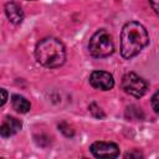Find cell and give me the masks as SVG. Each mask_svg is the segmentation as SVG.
Returning <instances> with one entry per match:
<instances>
[{
  "label": "cell",
  "instance_id": "12",
  "mask_svg": "<svg viewBox=\"0 0 159 159\" xmlns=\"http://www.w3.org/2000/svg\"><path fill=\"white\" fill-rule=\"evenodd\" d=\"M152 107H153L154 112L159 114V91L155 92L152 97Z\"/></svg>",
  "mask_w": 159,
  "mask_h": 159
},
{
  "label": "cell",
  "instance_id": "7",
  "mask_svg": "<svg viewBox=\"0 0 159 159\" xmlns=\"http://www.w3.org/2000/svg\"><path fill=\"white\" fill-rule=\"evenodd\" d=\"M21 127H22V124L19 119H16L14 117H5L1 123V127H0V134L5 138L14 135L21 129Z\"/></svg>",
  "mask_w": 159,
  "mask_h": 159
},
{
  "label": "cell",
  "instance_id": "15",
  "mask_svg": "<svg viewBox=\"0 0 159 159\" xmlns=\"http://www.w3.org/2000/svg\"><path fill=\"white\" fill-rule=\"evenodd\" d=\"M6 99H7V93H6L5 89H1V102H0V106H4Z\"/></svg>",
  "mask_w": 159,
  "mask_h": 159
},
{
  "label": "cell",
  "instance_id": "5",
  "mask_svg": "<svg viewBox=\"0 0 159 159\" xmlns=\"http://www.w3.org/2000/svg\"><path fill=\"white\" fill-rule=\"evenodd\" d=\"M89 149L96 158H116L119 154L118 145L112 142H94Z\"/></svg>",
  "mask_w": 159,
  "mask_h": 159
},
{
  "label": "cell",
  "instance_id": "9",
  "mask_svg": "<svg viewBox=\"0 0 159 159\" xmlns=\"http://www.w3.org/2000/svg\"><path fill=\"white\" fill-rule=\"evenodd\" d=\"M11 103H12L14 109L17 111V112H20V113H26V112H29L30 108H31L30 102H29L25 97H22V96H20V94H14V96L11 97Z\"/></svg>",
  "mask_w": 159,
  "mask_h": 159
},
{
  "label": "cell",
  "instance_id": "2",
  "mask_svg": "<svg viewBox=\"0 0 159 159\" xmlns=\"http://www.w3.org/2000/svg\"><path fill=\"white\" fill-rule=\"evenodd\" d=\"M35 56L39 63L48 68H56L65 63L66 50L63 43L55 37L42 39L35 50Z\"/></svg>",
  "mask_w": 159,
  "mask_h": 159
},
{
  "label": "cell",
  "instance_id": "10",
  "mask_svg": "<svg viewBox=\"0 0 159 159\" xmlns=\"http://www.w3.org/2000/svg\"><path fill=\"white\" fill-rule=\"evenodd\" d=\"M139 114H142L140 108H138L135 106H132V107H128L127 108V117L129 119H139V118H143V117H139Z\"/></svg>",
  "mask_w": 159,
  "mask_h": 159
},
{
  "label": "cell",
  "instance_id": "1",
  "mask_svg": "<svg viewBox=\"0 0 159 159\" xmlns=\"http://www.w3.org/2000/svg\"><path fill=\"white\" fill-rule=\"evenodd\" d=\"M149 42V35L145 27L137 22L129 21L124 24L120 32V55L124 58L137 56Z\"/></svg>",
  "mask_w": 159,
  "mask_h": 159
},
{
  "label": "cell",
  "instance_id": "16",
  "mask_svg": "<svg viewBox=\"0 0 159 159\" xmlns=\"http://www.w3.org/2000/svg\"><path fill=\"white\" fill-rule=\"evenodd\" d=\"M139 157H142V154L139 152H130V153L125 154V158H139Z\"/></svg>",
  "mask_w": 159,
  "mask_h": 159
},
{
  "label": "cell",
  "instance_id": "14",
  "mask_svg": "<svg viewBox=\"0 0 159 159\" xmlns=\"http://www.w3.org/2000/svg\"><path fill=\"white\" fill-rule=\"evenodd\" d=\"M149 2H150L152 9L155 11V14L159 15V0H149Z\"/></svg>",
  "mask_w": 159,
  "mask_h": 159
},
{
  "label": "cell",
  "instance_id": "3",
  "mask_svg": "<svg viewBox=\"0 0 159 159\" xmlns=\"http://www.w3.org/2000/svg\"><path fill=\"white\" fill-rule=\"evenodd\" d=\"M88 50L89 53L97 58L112 55L114 51V43L111 34L106 30H98L96 34H93V36L89 40Z\"/></svg>",
  "mask_w": 159,
  "mask_h": 159
},
{
  "label": "cell",
  "instance_id": "4",
  "mask_svg": "<svg viewBox=\"0 0 159 159\" xmlns=\"http://www.w3.org/2000/svg\"><path fill=\"white\" fill-rule=\"evenodd\" d=\"M122 88L125 93L139 98L143 97L148 91V83L134 72H128L122 78Z\"/></svg>",
  "mask_w": 159,
  "mask_h": 159
},
{
  "label": "cell",
  "instance_id": "13",
  "mask_svg": "<svg viewBox=\"0 0 159 159\" xmlns=\"http://www.w3.org/2000/svg\"><path fill=\"white\" fill-rule=\"evenodd\" d=\"M89 111L92 112V114L94 116V117H97V118H103L104 117V113L101 111V108H98L94 103H92L91 106H89Z\"/></svg>",
  "mask_w": 159,
  "mask_h": 159
},
{
  "label": "cell",
  "instance_id": "11",
  "mask_svg": "<svg viewBox=\"0 0 159 159\" xmlns=\"http://www.w3.org/2000/svg\"><path fill=\"white\" fill-rule=\"evenodd\" d=\"M58 128H60V130H61L65 135H67V137H72V135H73V133H75V132H73V129H72V128H71L66 122H62V123L58 125Z\"/></svg>",
  "mask_w": 159,
  "mask_h": 159
},
{
  "label": "cell",
  "instance_id": "6",
  "mask_svg": "<svg viewBox=\"0 0 159 159\" xmlns=\"http://www.w3.org/2000/svg\"><path fill=\"white\" fill-rule=\"evenodd\" d=\"M89 83L92 87L101 89V91H108L113 88L114 80L113 76L106 71H93L89 76Z\"/></svg>",
  "mask_w": 159,
  "mask_h": 159
},
{
  "label": "cell",
  "instance_id": "8",
  "mask_svg": "<svg viewBox=\"0 0 159 159\" xmlns=\"http://www.w3.org/2000/svg\"><path fill=\"white\" fill-rule=\"evenodd\" d=\"M5 12L7 19L12 22V24H20L24 19V11L20 7V5H17L16 2H7L5 5Z\"/></svg>",
  "mask_w": 159,
  "mask_h": 159
}]
</instances>
